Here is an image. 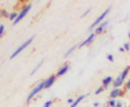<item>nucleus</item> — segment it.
Segmentation results:
<instances>
[{"mask_svg": "<svg viewBox=\"0 0 130 107\" xmlns=\"http://www.w3.org/2000/svg\"><path fill=\"white\" fill-rule=\"evenodd\" d=\"M118 52H121V53H124V52H125L124 47H120V48H118Z\"/></svg>", "mask_w": 130, "mask_h": 107, "instance_id": "nucleus-27", "label": "nucleus"}, {"mask_svg": "<svg viewBox=\"0 0 130 107\" xmlns=\"http://www.w3.org/2000/svg\"><path fill=\"white\" fill-rule=\"evenodd\" d=\"M31 9V3H27V4H25L22 8H21V10L18 12V16H17V18H16V21L14 22H12L13 25H17V23H20L21 21H22V18L29 13V10Z\"/></svg>", "mask_w": 130, "mask_h": 107, "instance_id": "nucleus-4", "label": "nucleus"}, {"mask_svg": "<svg viewBox=\"0 0 130 107\" xmlns=\"http://www.w3.org/2000/svg\"><path fill=\"white\" fill-rule=\"evenodd\" d=\"M17 16H18V12H12V13H9L8 19H9V21H12V22H14L16 18H17Z\"/></svg>", "mask_w": 130, "mask_h": 107, "instance_id": "nucleus-16", "label": "nucleus"}, {"mask_svg": "<svg viewBox=\"0 0 130 107\" xmlns=\"http://www.w3.org/2000/svg\"><path fill=\"white\" fill-rule=\"evenodd\" d=\"M116 107H124V102H122V101H118V99H117Z\"/></svg>", "mask_w": 130, "mask_h": 107, "instance_id": "nucleus-24", "label": "nucleus"}, {"mask_svg": "<svg viewBox=\"0 0 130 107\" xmlns=\"http://www.w3.org/2000/svg\"><path fill=\"white\" fill-rule=\"evenodd\" d=\"M43 63H44V59H42V61H40V62L38 63V65H37V66H35L34 68H32V71L30 72V75H34V74H35V72H37V71L39 70V67H40V66L43 65Z\"/></svg>", "mask_w": 130, "mask_h": 107, "instance_id": "nucleus-14", "label": "nucleus"}, {"mask_svg": "<svg viewBox=\"0 0 130 107\" xmlns=\"http://www.w3.org/2000/svg\"><path fill=\"white\" fill-rule=\"evenodd\" d=\"M111 9H112L111 7H109V8H107V9L104 10V12H103V13H102V14H100V16H99V17H98V18H96V19L94 21V22L91 23V26H90V30H89V31H90V32H91V34H92V30H94V27L96 28V27H98V26H99L100 23H103V22H104V21H105V17L108 16V13H109V12H111Z\"/></svg>", "mask_w": 130, "mask_h": 107, "instance_id": "nucleus-1", "label": "nucleus"}, {"mask_svg": "<svg viewBox=\"0 0 130 107\" xmlns=\"http://www.w3.org/2000/svg\"><path fill=\"white\" fill-rule=\"evenodd\" d=\"M69 67H70V65H69V63H65V65H64L62 67H60V68H59V71L55 74V75H56V78H59V76H62V75H65V74L68 72Z\"/></svg>", "mask_w": 130, "mask_h": 107, "instance_id": "nucleus-9", "label": "nucleus"}, {"mask_svg": "<svg viewBox=\"0 0 130 107\" xmlns=\"http://www.w3.org/2000/svg\"><path fill=\"white\" fill-rule=\"evenodd\" d=\"M43 89H44V80H42V81H39V84L37 85V87H34V88H32L31 89V92L27 94V98H26V102L29 103L32 98H34L35 97V95L39 93V92H42Z\"/></svg>", "mask_w": 130, "mask_h": 107, "instance_id": "nucleus-3", "label": "nucleus"}, {"mask_svg": "<svg viewBox=\"0 0 130 107\" xmlns=\"http://www.w3.org/2000/svg\"><path fill=\"white\" fill-rule=\"evenodd\" d=\"M129 72H130V66H126V67H125V68L122 70V72L120 74V76H121V78H122V79L125 80V79H126V76L129 75Z\"/></svg>", "mask_w": 130, "mask_h": 107, "instance_id": "nucleus-13", "label": "nucleus"}, {"mask_svg": "<svg viewBox=\"0 0 130 107\" xmlns=\"http://www.w3.org/2000/svg\"><path fill=\"white\" fill-rule=\"evenodd\" d=\"M90 12H91V8H89V9H86V12H85V13L82 14V17H85V16H87V14H89Z\"/></svg>", "mask_w": 130, "mask_h": 107, "instance_id": "nucleus-26", "label": "nucleus"}, {"mask_svg": "<svg viewBox=\"0 0 130 107\" xmlns=\"http://www.w3.org/2000/svg\"><path fill=\"white\" fill-rule=\"evenodd\" d=\"M34 39H35V35H32V36H31V38H29L26 41H24L22 44H21V45H20V47H18V48H17V49H16V50L12 53V54H10V59L16 58V57H17V56L20 54V53H21V52H22V50L25 49V48H27V47L31 44V43H32V40H34Z\"/></svg>", "mask_w": 130, "mask_h": 107, "instance_id": "nucleus-2", "label": "nucleus"}, {"mask_svg": "<svg viewBox=\"0 0 130 107\" xmlns=\"http://www.w3.org/2000/svg\"><path fill=\"white\" fill-rule=\"evenodd\" d=\"M99 104H100L99 102H94V107H99Z\"/></svg>", "mask_w": 130, "mask_h": 107, "instance_id": "nucleus-28", "label": "nucleus"}, {"mask_svg": "<svg viewBox=\"0 0 130 107\" xmlns=\"http://www.w3.org/2000/svg\"><path fill=\"white\" fill-rule=\"evenodd\" d=\"M116 103H117V99H112V98H109V101H108L107 106H109V107H116Z\"/></svg>", "mask_w": 130, "mask_h": 107, "instance_id": "nucleus-17", "label": "nucleus"}, {"mask_svg": "<svg viewBox=\"0 0 130 107\" xmlns=\"http://www.w3.org/2000/svg\"><path fill=\"white\" fill-rule=\"evenodd\" d=\"M55 81H56V75H51V76H50L48 79H46V80H44V89L51 88L52 85L55 84Z\"/></svg>", "mask_w": 130, "mask_h": 107, "instance_id": "nucleus-8", "label": "nucleus"}, {"mask_svg": "<svg viewBox=\"0 0 130 107\" xmlns=\"http://www.w3.org/2000/svg\"><path fill=\"white\" fill-rule=\"evenodd\" d=\"M113 83V79H112V76H105L104 79H103V83H102V85L104 87V89H107L109 85Z\"/></svg>", "mask_w": 130, "mask_h": 107, "instance_id": "nucleus-11", "label": "nucleus"}, {"mask_svg": "<svg viewBox=\"0 0 130 107\" xmlns=\"http://www.w3.org/2000/svg\"><path fill=\"white\" fill-rule=\"evenodd\" d=\"M124 49H125V52L130 50V44H129V43H125V44H124Z\"/></svg>", "mask_w": 130, "mask_h": 107, "instance_id": "nucleus-21", "label": "nucleus"}, {"mask_svg": "<svg viewBox=\"0 0 130 107\" xmlns=\"http://www.w3.org/2000/svg\"><path fill=\"white\" fill-rule=\"evenodd\" d=\"M3 34H4V25L2 23V25H0V38L3 36Z\"/></svg>", "mask_w": 130, "mask_h": 107, "instance_id": "nucleus-23", "label": "nucleus"}, {"mask_svg": "<svg viewBox=\"0 0 130 107\" xmlns=\"http://www.w3.org/2000/svg\"><path fill=\"white\" fill-rule=\"evenodd\" d=\"M124 93H125V90H122L121 88H113L112 92H111V94H109V97H111L112 99H117L118 97L124 95Z\"/></svg>", "mask_w": 130, "mask_h": 107, "instance_id": "nucleus-6", "label": "nucleus"}, {"mask_svg": "<svg viewBox=\"0 0 130 107\" xmlns=\"http://www.w3.org/2000/svg\"><path fill=\"white\" fill-rule=\"evenodd\" d=\"M103 90H104V87H103V85H100V87H99V88H98V89H96V90H95L94 93H95L96 95H99V94H100V93H102Z\"/></svg>", "mask_w": 130, "mask_h": 107, "instance_id": "nucleus-19", "label": "nucleus"}, {"mask_svg": "<svg viewBox=\"0 0 130 107\" xmlns=\"http://www.w3.org/2000/svg\"><path fill=\"white\" fill-rule=\"evenodd\" d=\"M108 25H109V19H105L103 23H100L99 26H98V27L94 30V32H95L96 35H100V34H103V31L105 30V27H107Z\"/></svg>", "mask_w": 130, "mask_h": 107, "instance_id": "nucleus-7", "label": "nucleus"}, {"mask_svg": "<svg viewBox=\"0 0 130 107\" xmlns=\"http://www.w3.org/2000/svg\"><path fill=\"white\" fill-rule=\"evenodd\" d=\"M51 104H52V99H48L44 104H43V107H51Z\"/></svg>", "mask_w": 130, "mask_h": 107, "instance_id": "nucleus-22", "label": "nucleus"}, {"mask_svg": "<svg viewBox=\"0 0 130 107\" xmlns=\"http://www.w3.org/2000/svg\"><path fill=\"white\" fill-rule=\"evenodd\" d=\"M125 89L126 90H130V78L125 81Z\"/></svg>", "mask_w": 130, "mask_h": 107, "instance_id": "nucleus-20", "label": "nucleus"}, {"mask_svg": "<svg viewBox=\"0 0 130 107\" xmlns=\"http://www.w3.org/2000/svg\"><path fill=\"white\" fill-rule=\"evenodd\" d=\"M107 59L109 61V62H113V59H115V58H113V56H112V54H108V56H107Z\"/></svg>", "mask_w": 130, "mask_h": 107, "instance_id": "nucleus-25", "label": "nucleus"}, {"mask_svg": "<svg viewBox=\"0 0 130 107\" xmlns=\"http://www.w3.org/2000/svg\"><path fill=\"white\" fill-rule=\"evenodd\" d=\"M0 16H2V17H7V18H8V17H9V13L7 12L5 9H2V10H0Z\"/></svg>", "mask_w": 130, "mask_h": 107, "instance_id": "nucleus-18", "label": "nucleus"}, {"mask_svg": "<svg viewBox=\"0 0 130 107\" xmlns=\"http://www.w3.org/2000/svg\"><path fill=\"white\" fill-rule=\"evenodd\" d=\"M95 38H96V34H95V32L90 34L87 39H85L83 41H81L79 44H78V48H83V47H87V45H90L91 43H92V41L95 40Z\"/></svg>", "mask_w": 130, "mask_h": 107, "instance_id": "nucleus-5", "label": "nucleus"}, {"mask_svg": "<svg viewBox=\"0 0 130 107\" xmlns=\"http://www.w3.org/2000/svg\"><path fill=\"white\" fill-rule=\"evenodd\" d=\"M86 95H87V94H82V95H78V97H77V99H74V103H73L70 107H77V106L79 104V102H81V101H83V99L86 98Z\"/></svg>", "mask_w": 130, "mask_h": 107, "instance_id": "nucleus-12", "label": "nucleus"}, {"mask_svg": "<svg viewBox=\"0 0 130 107\" xmlns=\"http://www.w3.org/2000/svg\"><path fill=\"white\" fill-rule=\"evenodd\" d=\"M77 48H78V45H73L72 48H69V49H68V52H67V53H65V54H64V57H69V56H70L72 53H73V52H74L75 49H77Z\"/></svg>", "mask_w": 130, "mask_h": 107, "instance_id": "nucleus-15", "label": "nucleus"}, {"mask_svg": "<svg viewBox=\"0 0 130 107\" xmlns=\"http://www.w3.org/2000/svg\"><path fill=\"white\" fill-rule=\"evenodd\" d=\"M125 84V80L120 76V75H118V76L113 80V83H112V85H113V88H121L122 85Z\"/></svg>", "mask_w": 130, "mask_h": 107, "instance_id": "nucleus-10", "label": "nucleus"}, {"mask_svg": "<svg viewBox=\"0 0 130 107\" xmlns=\"http://www.w3.org/2000/svg\"><path fill=\"white\" fill-rule=\"evenodd\" d=\"M127 36H129V39H130V31H129V32H127Z\"/></svg>", "mask_w": 130, "mask_h": 107, "instance_id": "nucleus-29", "label": "nucleus"}]
</instances>
